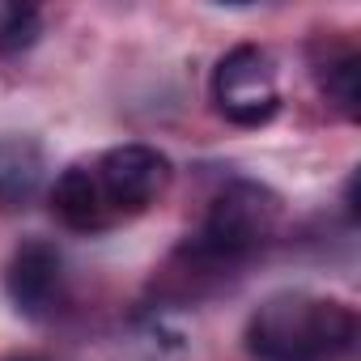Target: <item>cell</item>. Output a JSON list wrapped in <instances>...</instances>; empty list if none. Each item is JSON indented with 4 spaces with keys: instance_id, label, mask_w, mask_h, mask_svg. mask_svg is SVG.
Masks as SVG:
<instances>
[{
    "instance_id": "6da1fadb",
    "label": "cell",
    "mask_w": 361,
    "mask_h": 361,
    "mask_svg": "<svg viewBox=\"0 0 361 361\" xmlns=\"http://www.w3.org/2000/svg\"><path fill=\"white\" fill-rule=\"evenodd\" d=\"M357 340V314L340 298L306 289L268 293L247 319V353L259 361H331Z\"/></svg>"
},
{
    "instance_id": "7a4b0ae2",
    "label": "cell",
    "mask_w": 361,
    "mask_h": 361,
    "mask_svg": "<svg viewBox=\"0 0 361 361\" xmlns=\"http://www.w3.org/2000/svg\"><path fill=\"white\" fill-rule=\"evenodd\" d=\"M276 226H281V196L264 183H251V178H234L213 196L204 213V226L196 234V255L209 264H238L259 247H268Z\"/></svg>"
},
{
    "instance_id": "3957f363",
    "label": "cell",
    "mask_w": 361,
    "mask_h": 361,
    "mask_svg": "<svg viewBox=\"0 0 361 361\" xmlns=\"http://www.w3.org/2000/svg\"><path fill=\"white\" fill-rule=\"evenodd\" d=\"M213 102L238 128H264L281 111L276 64L259 43L230 47L213 68Z\"/></svg>"
},
{
    "instance_id": "277c9868",
    "label": "cell",
    "mask_w": 361,
    "mask_h": 361,
    "mask_svg": "<svg viewBox=\"0 0 361 361\" xmlns=\"http://www.w3.org/2000/svg\"><path fill=\"white\" fill-rule=\"evenodd\" d=\"M98 188L111 204V213H145L157 204L170 188V157L153 145H115L98 161Z\"/></svg>"
},
{
    "instance_id": "5b68a950",
    "label": "cell",
    "mask_w": 361,
    "mask_h": 361,
    "mask_svg": "<svg viewBox=\"0 0 361 361\" xmlns=\"http://www.w3.org/2000/svg\"><path fill=\"white\" fill-rule=\"evenodd\" d=\"M5 293H9L13 310L26 319L51 314L64 293V255L56 251V243H47V238L22 243L5 264Z\"/></svg>"
},
{
    "instance_id": "8992f818",
    "label": "cell",
    "mask_w": 361,
    "mask_h": 361,
    "mask_svg": "<svg viewBox=\"0 0 361 361\" xmlns=\"http://www.w3.org/2000/svg\"><path fill=\"white\" fill-rule=\"evenodd\" d=\"M51 213L77 234L102 230L111 221V204H106V196L98 188V174L85 170V166H68L51 188Z\"/></svg>"
},
{
    "instance_id": "52a82bcc",
    "label": "cell",
    "mask_w": 361,
    "mask_h": 361,
    "mask_svg": "<svg viewBox=\"0 0 361 361\" xmlns=\"http://www.w3.org/2000/svg\"><path fill=\"white\" fill-rule=\"evenodd\" d=\"M43 145L30 136H0V209H26L43 188Z\"/></svg>"
},
{
    "instance_id": "ba28073f",
    "label": "cell",
    "mask_w": 361,
    "mask_h": 361,
    "mask_svg": "<svg viewBox=\"0 0 361 361\" xmlns=\"http://www.w3.org/2000/svg\"><path fill=\"white\" fill-rule=\"evenodd\" d=\"M323 94L348 115V119H357V102H361V56L357 51H344V56H336V60H327L323 64Z\"/></svg>"
},
{
    "instance_id": "9c48e42d",
    "label": "cell",
    "mask_w": 361,
    "mask_h": 361,
    "mask_svg": "<svg viewBox=\"0 0 361 361\" xmlns=\"http://www.w3.org/2000/svg\"><path fill=\"white\" fill-rule=\"evenodd\" d=\"M39 30H43L39 9H30V5L5 9V18H0V56H18V51L35 47L39 43Z\"/></svg>"
},
{
    "instance_id": "30bf717a",
    "label": "cell",
    "mask_w": 361,
    "mask_h": 361,
    "mask_svg": "<svg viewBox=\"0 0 361 361\" xmlns=\"http://www.w3.org/2000/svg\"><path fill=\"white\" fill-rule=\"evenodd\" d=\"M13 361H35V357H13Z\"/></svg>"
}]
</instances>
